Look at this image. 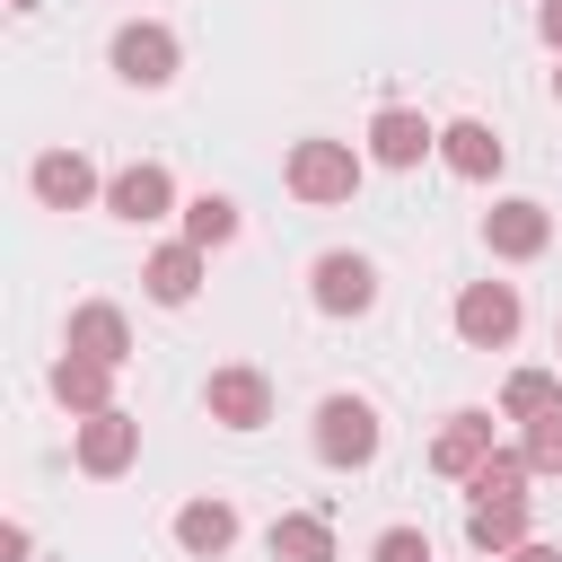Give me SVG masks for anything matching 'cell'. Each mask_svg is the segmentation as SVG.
I'll use <instances>...</instances> for the list:
<instances>
[{"instance_id":"6da1fadb","label":"cell","mask_w":562,"mask_h":562,"mask_svg":"<svg viewBox=\"0 0 562 562\" xmlns=\"http://www.w3.org/2000/svg\"><path fill=\"white\" fill-rule=\"evenodd\" d=\"M281 184H290L307 211H334V202L360 193V149H351V140H290Z\"/></svg>"},{"instance_id":"7a4b0ae2","label":"cell","mask_w":562,"mask_h":562,"mask_svg":"<svg viewBox=\"0 0 562 562\" xmlns=\"http://www.w3.org/2000/svg\"><path fill=\"white\" fill-rule=\"evenodd\" d=\"M316 457H325L334 474H360V465L378 457V413H369L360 395H325V404H316Z\"/></svg>"},{"instance_id":"3957f363","label":"cell","mask_w":562,"mask_h":562,"mask_svg":"<svg viewBox=\"0 0 562 562\" xmlns=\"http://www.w3.org/2000/svg\"><path fill=\"white\" fill-rule=\"evenodd\" d=\"M202 413H211L220 430H263V422H272V378H263L255 360H228V369H211Z\"/></svg>"},{"instance_id":"277c9868","label":"cell","mask_w":562,"mask_h":562,"mask_svg":"<svg viewBox=\"0 0 562 562\" xmlns=\"http://www.w3.org/2000/svg\"><path fill=\"white\" fill-rule=\"evenodd\" d=\"M70 457H79V474L114 483V474L140 457V422H132L123 404H105V413H79V439H70Z\"/></svg>"},{"instance_id":"5b68a950","label":"cell","mask_w":562,"mask_h":562,"mask_svg":"<svg viewBox=\"0 0 562 562\" xmlns=\"http://www.w3.org/2000/svg\"><path fill=\"white\" fill-rule=\"evenodd\" d=\"M176 35L158 26V18H132V26H114V79H132V88H167L176 79Z\"/></svg>"},{"instance_id":"8992f818","label":"cell","mask_w":562,"mask_h":562,"mask_svg":"<svg viewBox=\"0 0 562 562\" xmlns=\"http://www.w3.org/2000/svg\"><path fill=\"white\" fill-rule=\"evenodd\" d=\"M483 246H492L501 263H536V255L553 246V211H544V202H492V211H483Z\"/></svg>"},{"instance_id":"52a82bcc","label":"cell","mask_w":562,"mask_h":562,"mask_svg":"<svg viewBox=\"0 0 562 562\" xmlns=\"http://www.w3.org/2000/svg\"><path fill=\"white\" fill-rule=\"evenodd\" d=\"M307 290H316L325 316H369V307H378V263H369V255H316Z\"/></svg>"},{"instance_id":"ba28073f","label":"cell","mask_w":562,"mask_h":562,"mask_svg":"<svg viewBox=\"0 0 562 562\" xmlns=\"http://www.w3.org/2000/svg\"><path fill=\"white\" fill-rule=\"evenodd\" d=\"M457 334H465L474 351H501V342L518 334V290H509V281H465V290H457Z\"/></svg>"},{"instance_id":"9c48e42d","label":"cell","mask_w":562,"mask_h":562,"mask_svg":"<svg viewBox=\"0 0 562 562\" xmlns=\"http://www.w3.org/2000/svg\"><path fill=\"white\" fill-rule=\"evenodd\" d=\"M439 149V132L413 114V105H378V123H369V158L378 167H422Z\"/></svg>"},{"instance_id":"30bf717a","label":"cell","mask_w":562,"mask_h":562,"mask_svg":"<svg viewBox=\"0 0 562 562\" xmlns=\"http://www.w3.org/2000/svg\"><path fill=\"white\" fill-rule=\"evenodd\" d=\"M439 158H448V176H465V184H483V176H501V132L492 123H474V114H457V123H439Z\"/></svg>"},{"instance_id":"8fae6325","label":"cell","mask_w":562,"mask_h":562,"mask_svg":"<svg viewBox=\"0 0 562 562\" xmlns=\"http://www.w3.org/2000/svg\"><path fill=\"white\" fill-rule=\"evenodd\" d=\"M26 184H35L44 211H79V202H97V167H88L79 149H44V158L26 167Z\"/></svg>"},{"instance_id":"7c38bea8","label":"cell","mask_w":562,"mask_h":562,"mask_svg":"<svg viewBox=\"0 0 562 562\" xmlns=\"http://www.w3.org/2000/svg\"><path fill=\"white\" fill-rule=\"evenodd\" d=\"M105 211H114V220H167V211H176V176L140 158V167H123V176L105 184Z\"/></svg>"},{"instance_id":"4fadbf2b","label":"cell","mask_w":562,"mask_h":562,"mask_svg":"<svg viewBox=\"0 0 562 562\" xmlns=\"http://www.w3.org/2000/svg\"><path fill=\"white\" fill-rule=\"evenodd\" d=\"M140 290H149L158 307H193V290H202V246H193V237L158 246V255L140 263Z\"/></svg>"},{"instance_id":"5bb4252c","label":"cell","mask_w":562,"mask_h":562,"mask_svg":"<svg viewBox=\"0 0 562 562\" xmlns=\"http://www.w3.org/2000/svg\"><path fill=\"white\" fill-rule=\"evenodd\" d=\"M70 351H88V360H132V325H123V307H105V299H88V307H70V334H61Z\"/></svg>"},{"instance_id":"9a60e30c","label":"cell","mask_w":562,"mask_h":562,"mask_svg":"<svg viewBox=\"0 0 562 562\" xmlns=\"http://www.w3.org/2000/svg\"><path fill=\"white\" fill-rule=\"evenodd\" d=\"M53 395H61L70 413H105V404H114V360H88V351L61 342V360H53Z\"/></svg>"},{"instance_id":"2e32d148","label":"cell","mask_w":562,"mask_h":562,"mask_svg":"<svg viewBox=\"0 0 562 562\" xmlns=\"http://www.w3.org/2000/svg\"><path fill=\"white\" fill-rule=\"evenodd\" d=\"M492 448H501V439H492V413H448V430L430 439V465L465 483V474H474V465H483Z\"/></svg>"},{"instance_id":"e0dca14e","label":"cell","mask_w":562,"mask_h":562,"mask_svg":"<svg viewBox=\"0 0 562 562\" xmlns=\"http://www.w3.org/2000/svg\"><path fill=\"white\" fill-rule=\"evenodd\" d=\"M176 544H184L193 562H220V553L237 544V509H228V501H211V492H202V501H184V509H176Z\"/></svg>"},{"instance_id":"ac0fdd59","label":"cell","mask_w":562,"mask_h":562,"mask_svg":"<svg viewBox=\"0 0 562 562\" xmlns=\"http://www.w3.org/2000/svg\"><path fill=\"white\" fill-rule=\"evenodd\" d=\"M465 544L492 553V562L518 553V544H527V501H474V509H465Z\"/></svg>"},{"instance_id":"d6986e66","label":"cell","mask_w":562,"mask_h":562,"mask_svg":"<svg viewBox=\"0 0 562 562\" xmlns=\"http://www.w3.org/2000/svg\"><path fill=\"white\" fill-rule=\"evenodd\" d=\"M263 544H272V562H334V527L316 509H281Z\"/></svg>"},{"instance_id":"ffe728a7","label":"cell","mask_w":562,"mask_h":562,"mask_svg":"<svg viewBox=\"0 0 562 562\" xmlns=\"http://www.w3.org/2000/svg\"><path fill=\"white\" fill-rule=\"evenodd\" d=\"M527 474H536V465H527V448H492L465 483H474V501H527Z\"/></svg>"},{"instance_id":"44dd1931","label":"cell","mask_w":562,"mask_h":562,"mask_svg":"<svg viewBox=\"0 0 562 562\" xmlns=\"http://www.w3.org/2000/svg\"><path fill=\"white\" fill-rule=\"evenodd\" d=\"M562 404V378L553 369H509V386H501V413L509 422H536V413H553Z\"/></svg>"},{"instance_id":"7402d4cb","label":"cell","mask_w":562,"mask_h":562,"mask_svg":"<svg viewBox=\"0 0 562 562\" xmlns=\"http://www.w3.org/2000/svg\"><path fill=\"white\" fill-rule=\"evenodd\" d=\"M184 237H193L202 255L228 246V237H237V202H228V193H193V202H184Z\"/></svg>"},{"instance_id":"603a6c76","label":"cell","mask_w":562,"mask_h":562,"mask_svg":"<svg viewBox=\"0 0 562 562\" xmlns=\"http://www.w3.org/2000/svg\"><path fill=\"white\" fill-rule=\"evenodd\" d=\"M527 465H536V474H562V404L527 422Z\"/></svg>"},{"instance_id":"cb8c5ba5","label":"cell","mask_w":562,"mask_h":562,"mask_svg":"<svg viewBox=\"0 0 562 562\" xmlns=\"http://www.w3.org/2000/svg\"><path fill=\"white\" fill-rule=\"evenodd\" d=\"M369 562H430V536H422V527H386V536L369 544Z\"/></svg>"},{"instance_id":"d4e9b609","label":"cell","mask_w":562,"mask_h":562,"mask_svg":"<svg viewBox=\"0 0 562 562\" xmlns=\"http://www.w3.org/2000/svg\"><path fill=\"white\" fill-rule=\"evenodd\" d=\"M501 562H562V544H536V536H527V544H518V553H501Z\"/></svg>"},{"instance_id":"484cf974","label":"cell","mask_w":562,"mask_h":562,"mask_svg":"<svg viewBox=\"0 0 562 562\" xmlns=\"http://www.w3.org/2000/svg\"><path fill=\"white\" fill-rule=\"evenodd\" d=\"M536 26H544V44L562 53V0H544V9H536Z\"/></svg>"},{"instance_id":"4316f807","label":"cell","mask_w":562,"mask_h":562,"mask_svg":"<svg viewBox=\"0 0 562 562\" xmlns=\"http://www.w3.org/2000/svg\"><path fill=\"white\" fill-rule=\"evenodd\" d=\"M9 9H35V0H9Z\"/></svg>"},{"instance_id":"83f0119b","label":"cell","mask_w":562,"mask_h":562,"mask_svg":"<svg viewBox=\"0 0 562 562\" xmlns=\"http://www.w3.org/2000/svg\"><path fill=\"white\" fill-rule=\"evenodd\" d=\"M553 97H562V70H553Z\"/></svg>"},{"instance_id":"f1b7e54d","label":"cell","mask_w":562,"mask_h":562,"mask_svg":"<svg viewBox=\"0 0 562 562\" xmlns=\"http://www.w3.org/2000/svg\"><path fill=\"white\" fill-rule=\"evenodd\" d=\"M553 342H562V334H553Z\"/></svg>"}]
</instances>
